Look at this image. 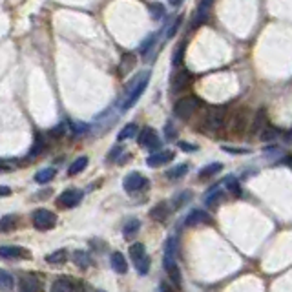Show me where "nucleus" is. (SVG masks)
Segmentation results:
<instances>
[{"label": "nucleus", "instance_id": "f3484780", "mask_svg": "<svg viewBox=\"0 0 292 292\" xmlns=\"http://www.w3.org/2000/svg\"><path fill=\"white\" fill-rule=\"evenodd\" d=\"M168 214H170V209L167 207V203L155 205L154 209L150 210V217H152L154 221H159V223H163V221L167 219Z\"/></svg>", "mask_w": 292, "mask_h": 292}, {"label": "nucleus", "instance_id": "b1692460", "mask_svg": "<svg viewBox=\"0 0 292 292\" xmlns=\"http://www.w3.org/2000/svg\"><path fill=\"white\" fill-rule=\"evenodd\" d=\"M86 165H88V157H77L75 161L72 163V167L68 168V175H77V173H81L86 168Z\"/></svg>", "mask_w": 292, "mask_h": 292}, {"label": "nucleus", "instance_id": "1a4fd4ad", "mask_svg": "<svg viewBox=\"0 0 292 292\" xmlns=\"http://www.w3.org/2000/svg\"><path fill=\"white\" fill-rule=\"evenodd\" d=\"M163 265H165V270H167L168 278H170V280H172L177 287H181V270H179L177 263H175L173 256H167V254H165Z\"/></svg>", "mask_w": 292, "mask_h": 292}, {"label": "nucleus", "instance_id": "e433bc0d", "mask_svg": "<svg viewBox=\"0 0 292 292\" xmlns=\"http://www.w3.org/2000/svg\"><path fill=\"white\" fill-rule=\"evenodd\" d=\"M183 53H185V44H181V46L177 48V51H175V55H173V60H172L173 66L181 64V60H183Z\"/></svg>", "mask_w": 292, "mask_h": 292}, {"label": "nucleus", "instance_id": "c9c22d12", "mask_svg": "<svg viewBox=\"0 0 292 292\" xmlns=\"http://www.w3.org/2000/svg\"><path fill=\"white\" fill-rule=\"evenodd\" d=\"M44 150V141H42L41 137H37V141L33 143V148H31V152H30V155L31 157H35V155H39Z\"/></svg>", "mask_w": 292, "mask_h": 292}, {"label": "nucleus", "instance_id": "412c9836", "mask_svg": "<svg viewBox=\"0 0 292 292\" xmlns=\"http://www.w3.org/2000/svg\"><path fill=\"white\" fill-rule=\"evenodd\" d=\"M130 257L131 261H133V265L135 263H139L141 259H144L146 257V249H144L143 243H133L130 247Z\"/></svg>", "mask_w": 292, "mask_h": 292}, {"label": "nucleus", "instance_id": "79ce46f5", "mask_svg": "<svg viewBox=\"0 0 292 292\" xmlns=\"http://www.w3.org/2000/svg\"><path fill=\"white\" fill-rule=\"evenodd\" d=\"M225 150L227 152H234V154H247L249 150H236V148H228V146H225Z\"/></svg>", "mask_w": 292, "mask_h": 292}, {"label": "nucleus", "instance_id": "37998d69", "mask_svg": "<svg viewBox=\"0 0 292 292\" xmlns=\"http://www.w3.org/2000/svg\"><path fill=\"white\" fill-rule=\"evenodd\" d=\"M9 194H11V192H9V188H7V186H2V196L6 197V196H9Z\"/></svg>", "mask_w": 292, "mask_h": 292}, {"label": "nucleus", "instance_id": "6ab92c4d", "mask_svg": "<svg viewBox=\"0 0 292 292\" xmlns=\"http://www.w3.org/2000/svg\"><path fill=\"white\" fill-rule=\"evenodd\" d=\"M139 228H141V221L133 217V219H130L125 225V227H123V236H125L126 239L135 238V236H137V232H139Z\"/></svg>", "mask_w": 292, "mask_h": 292}, {"label": "nucleus", "instance_id": "f257e3e1", "mask_svg": "<svg viewBox=\"0 0 292 292\" xmlns=\"http://www.w3.org/2000/svg\"><path fill=\"white\" fill-rule=\"evenodd\" d=\"M199 106H201V101H199L197 97H183V99H179V101L175 102L173 114H175V117H179V119L186 121L196 114Z\"/></svg>", "mask_w": 292, "mask_h": 292}, {"label": "nucleus", "instance_id": "393cba45", "mask_svg": "<svg viewBox=\"0 0 292 292\" xmlns=\"http://www.w3.org/2000/svg\"><path fill=\"white\" fill-rule=\"evenodd\" d=\"M72 259L79 268H88L89 267V256L84 250H75L72 254Z\"/></svg>", "mask_w": 292, "mask_h": 292}, {"label": "nucleus", "instance_id": "aec40b11", "mask_svg": "<svg viewBox=\"0 0 292 292\" xmlns=\"http://www.w3.org/2000/svg\"><path fill=\"white\" fill-rule=\"evenodd\" d=\"M57 175V170L55 168H42L35 173V181L39 185H44V183H49L51 179Z\"/></svg>", "mask_w": 292, "mask_h": 292}, {"label": "nucleus", "instance_id": "4468645a", "mask_svg": "<svg viewBox=\"0 0 292 292\" xmlns=\"http://www.w3.org/2000/svg\"><path fill=\"white\" fill-rule=\"evenodd\" d=\"M110 261H112V268L117 274H126L128 272V261H126V257L121 252H114L112 257H110Z\"/></svg>", "mask_w": 292, "mask_h": 292}, {"label": "nucleus", "instance_id": "ddd939ff", "mask_svg": "<svg viewBox=\"0 0 292 292\" xmlns=\"http://www.w3.org/2000/svg\"><path fill=\"white\" fill-rule=\"evenodd\" d=\"M18 289L22 292H39L42 291V283L41 280H37L33 276H24L18 283Z\"/></svg>", "mask_w": 292, "mask_h": 292}, {"label": "nucleus", "instance_id": "423d86ee", "mask_svg": "<svg viewBox=\"0 0 292 292\" xmlns=\"http://www.w3.org/2000/svg\"><path fill=\"white\" fill-rule=\"evenodd\" d=\"M83 201V192L81 190H64L57 197V203L60 207H64V209H72V207H77L79 203Z\"/></svg>", "mask_w": 292, "mask_h": 292}, {"label": "nucleus", "instance_id": "4be33fe9", "mask_svg": "<svg viewBox=\"0 0 292 292\" xmlns=\"http://www.w3.org/2000/svg\"><path fill=\"white\" fill-rule=\"evenodd\" d=\"M46 261H48L49 265H62V263L68 261V252H66L64 249L51 252V254L46 256Z\"/></svg>", "mask_w": 292, "mask_h": 292}, {"label": "nucleus", "instance_id": "39448f33", "mask_svg": "<svg viewBox=\"0 0 292 292\" xmlns=\"http://www.w3.org/2000/svg\"><path fill=\"white\" fill-rule=\"evenodd\" d=\"M148 83H150V72H146V73H143V77L139 79L137 81V84L133 86V88L130 89V95H128V99L125 101V110H128V108H131L135 102L139 101V97L143 95V91L146 89V86H148Z\"/></svg>", "mask_w": 292, "mask_h": 292}, {"label": "nucleus", "instance_id": "a878e982", "mask_svg": "<svg viewBox=\"0 0 292 292\" xmlns=\"http://www.w3.org/2000/svg\"><path fill=\"white\" fill-rule=\"evenodd\" d=\"M192 199V192H188V190H185V192H181L179 196H175L173 197V201H172V209H175V210H179L181 207H185L188 201Z\"/></svg>", "mask_w": 292, "mask_h": 292}, {"label": "nucleus", "instance_id": "dca6fc26", "mask_svg": "<svg viewBox=\"0 0 292 292\" xmlns=\"http://www.w3.org/2000/svg\"><path fill=\"white\" fill-rule=\"evenodd\" d=\"M221 199H223V192H221L219 186H212L209 192H207V196H205V205L207 207H217V203H219Z\"/></svg>", "mask_w": 292, "mask_h": 292}, {"label": "nucleus", "instance_id": "9b49d317", "mask_svg": "<svg viewBox=\"0 0 292 292\" xmlns=\"http://www.w3.org/2000/svg\"><path fill=\"white\" fill-rule=\"evenodd\" d=\"M123 186H125L126 192H137L144 186V177L139 172H131L125 177Z\"/></svg>", "mask_w": 292, "mask_h": 292}, {"label": "nucleus", "instance_id": "7ed1b4c3", "mask_svg": "<svg viewBox=\"0 0 292 292\" xmlns=\"http://www.w3.org/2000/svg\"><path fill=\"white\" fill-rule=\"evenodd\" d=\"M137 141L141 146H144V148L150 150V152H157V150H161V146H163L161 139L157 135V131H155L154 128H150V126H146V128H143V130L139 131Z\"/></svg>", "mask_w": 292, "mask_h": 292}, {"label": "nucleus", "instance_id": "a18cd8bd", "mask_svg": "<svg viewBox=\"0 0 292 292\" xmlns=\"http://www.w3.org/2000/svg\"><path fill=\"white\" fill-rule=\"evenodd\" d=\"M285 139H287V141H292V128L289 130V133L285 135Z\"/></svg>", "mask_w": 292, "mask_h": 292}, {"label": "nucleus", "instance_id": "cd10ccee", "mask_svg": "<svg viewBox=\"0 0 292 292\" xmlns=\"http://www.w3.org/2000/svg\"><path fill=\"white\" fill-rule=\"evenodd\" d=\"M0 287H2L4 291L15 287V280H13V276L9 274V272H6V270H2V272H0Z\"/></svg>", "mask_w": 292, "mask_h": 292}, {"label": "nucleus", "instance_id": "7c9ffc66", "mask_svg": "<svg viewBox=\"0 0 292 292\" xmlns=\"http://www.w3.org/2000/svg\"><path fill=\"white\" fill-rule=\"evenodd\" d=\"M135 64V57L133 55H125L123 57V64H121V73H126L128 70H131Z\"/></svg>", "mask_w": 292, "mask_h": 292}, {"label": "nucleus", "instance_id": "c85d7f7f", "mask_svg": "<svg viewBox=\"0 0 292 292\" xmlns=\"http://www.w3.org/2000/svg\"><path fill=\"white\" fill-rule=\"evenodd\" d=\"M186 172H188V165H179V167L172 168V170H168L167 175L170 179H181Z\"/></svg>", "mask_w": 292, "mask_h": 292}, {"label": "nucleus", "instance_id": "ea45409f", "mask_svg": "<svg viewBox=\"0 0 292 292\" xmlns=\"http://www.w3.org/2000/svg\"><path fill=\"white\" fill-rule=\"evenodd\" d=\"M121 152H123V148H121V146H115V148L112 150V152H110V154H108V161H112V159H114V157H117V155H119Z\"/></svg>", "mask_w": 292, "mask_h": 292}, {"label": "nucleus", "instance_id": "f8f14e48", "mask_svg": "<svg viewBox=\"0 0 292 292\" xmlns=\"http://www.w3.org/2000/svg\"><path fill=\"white\" fill-rule=\"evenodd\" d=\"M192 81V73L188 72V70H181V72H177L175 75L172 77V91H183V89L190 84Z\"/></svg>", "mask_w": 292, "mask_h": 292}, {"label": "nucleus", "instance_id": "20e7f679", "mask_svg": "<svg viewBox=\"0 0 292 292\" xmlns=\"http://www.w3.org/2000/svg\"><path fill=\"white\" fill-rule=\"evenodd\" d=\"M228 119V108L227 106H215L210 108L207 115V126L210 130H221Z\"/></svg>", "mask_w": 292, "mask_h": 292}, {"label": "nucleus", "instance_id": "4c0bfd02", "mask_svg": "<svg viewBox=\"0 0 292 292\" xmlns=\"http://www.w3.org/2000/svg\"><path fill=\"white\" fill-rule=\"evenodd\" d=\"M181 22H183V17L179 15V17L175 18V22H173V24L170 26V28H168V33H167V35H168V37H173V35H175V33H177V30H179V26H181Z\"/></svg>", "mask_w": 292, "mask_h": 292}, {"label": "nucleus", "instance_id": "9d476101", "mask_svg": "<svg viewBox=\"0 0 292 292\" xmlns=\"http://www.w3.org/2000/svg\"><path fill=\"white\" fill-rule=\"evenodd\" d=\"M185 223L188 227H194V225H210L212 223V215L205 210H192L190 214L186 215Z\"/></svg>", "mask_w": 292, "mask_h": 292}, {"label": "nucleus", "instance_id": "58836bf2", "mask_svg": "<svg viewBox=\"0 0 292 292\" xmlns=\"http://www.w3.org/2000/svg\"><path fill=\"white\" fill-rule=\"evenodd\" d=\"M155 42V37L152 35V37H148V39H146V41L143 42V46H141V53L143 55H146L150 51V49H152V44H154Z\"/></svg>", "mask_w": 292, "mask_h": 292}, {"label": "nucleus", "instance_id": "c756f323", "mask_svg": "<svg viewBox=\"0 0 292 292\" xmlns=\"http://www.w3.org/2000/svg\"><path fill=\"white\" fill-rule=\"evenodd\" d=\"M280 135V130L278 128H274V126H267L265 130L259 133V137H261V141H272V139H276Z\"/></svg>", "mask_w": 292, "mask_h": 292}, {"label": "nucleus", "instance_id": "bb28decb", "mask_svg": "<svg viewBox=\"0 0 292 292\" xmlns=\"http://www.w3.org/2000/svg\"><path fill=\"white\" fill-rule=\"evenodd\" d=\"M137 133V125H133V123H130V125H126L123 130L119 131V141H125V139H130L133 137Z\"/></svg>", "mask_w": 292, "mask_h": 292}, {"label": "nucleus", "instance_id": "c03bdc74", "mask_svg": "<svg viewBox=\"0 0 292 292\" xmlns=\"http://www.w3.org/2000/svg\"><path fill=\"white\" fill-rule=\"evenodd\" d=\"M181 2H183V0H170V4H172V6H179Z\"/></svg>", "mask_w": 292, "mask_h": 292}, {"label": "nucleus", "instance_id": "a211bd4d", "mask_svg": "<svg viewBox=\"0 0 292 292\" xmlns=\"http://www.w3.org/2000/svg\"><path fill=\"white\" fill-rule=\"evenodd\" d=\"M267 121H268L267 119V114H265L263 110H259V112L256 114V117H254V125H252V133H254V135L261 133V131L268 126Z\"/></svg>", "mask_w": 292, "mask_h": 292}, {"label": "nucleus", "instance_id": "f03ea898", "mask_svg": "<svg viewBox=\"0 0 292 292\" xmlns=\"http://www.w3.org/2000/svg\"><path fill=\"white\" fill-rule=\"evenodd\" d=\"M31 221L37 230H51L57 225V215L46 209H39L31 214Z\"/></svg>", "mask_w": 292, "mask_h": 292}, {"label": "nucleus", "instance_id": "2f4dec72", "mask_svg": "<svg viewBox=\"0 0 292 292\" xmlns=\"http://www.w3.org/2000/svg\"><path fill=\"white\" fill-rule=\"evenodd\" d=\"M15 219H17V215H4V217H2V223H0L2 232H7V230L15 225Z\"/></svg>", "mask_w": 292, "mask_h": 292}, {"label": "nucleus", "instance_id": "72a5a7b5", "mask_svg": "<svg viewBox=\"0 0 292 292\" xmlns=\"http://www.w3.org/2000/svg\"><path fill=\"white\" fill-rule=\"evenodd\" d=\"M150 15H152L154 20L163 18V15H165V7H163L161 4H152V6H150Z\"/></svg>", "mask_w": 292, "mask_h": 292}, {"label": "nucleus", "instance_id": "f704fd0d", "mask_svg": "<svg viewBox=\"0 0 292 292\" xmlns=\"http://www.w3.org/2000/svg\"><path fill=\"white\" fill-rule=\"evenodd\" d=\"M227 186H228V190H230V192H234V194H236V196H239V194H241V188H239L238 179H236V177H232V175H230V177L227 179Z\"/></svg>", "mask_w": 292, "mask_h": 292}, {"label": "nucleus", "instance_id": "0eeeda50", "mask_svg": "<svg viewBox=\"0 0 292 292\" xmlns=\"http://www.w3.org/2000/svg\"><path fill=\"white\" fill-rule=\"evenodd\" d=\"M0 256L4 259H30L31 254L22 247H15V245H4L0 249Z\"/></svg>", "mask_w": 292, "mask_h": 292}, {"label": "nucleus", "instance_id": "6e6552de", "mask_svg": "<svg viewBox=\"0 0 292 292\" xmlns=\"http://www.w3.org/2000/svg\"><path fill=\"white\" fill-rule=\"evenodd\" d=\"M175 154H173L172 150H157L155 154H152L148 157V167L152 168H157V167H163V165H167V163H172Z\"/></svg>", "mask_w": 292, "mask_h": 292}, {"label": "nucleus", "instance_id": "473e14b6", "mask_svg": "<svg viewBox=\"0 0 292 292\" xmlns=\"http://www.w3.org/2000/svg\"><path fill=\"white\" fill-rule=\"evenodd\" d=\"M135 268H137V272L141 276L148 274V270H150V257L146 256L144 259H141L139 263H135Z\"/></svg>", "mask_w": 292, "mask_h": 292}, {"label": "nucleus", "instance_id": "a19ab883", "mask_svg": "<svg viewBox=\"0 0 292 292\" xmlns=\"http://www.w3.org/2000/svg\"><path fill=\"white\" fill-rule=\"evenodd\" d=\"M179 148H183L185 152H196V146L194 144H188V143H179Z\"/></svg>", "mask_w": 292, "mask_h": 292}, {"label": "nucleus", "instance_id": "5701e85b", "mask_svg": "<svg viewBox=\"0 0 292 292\" xmlns=\"http://www.w3.org/2000/svg\"><path fill=\"white\" fill-rule=\"evenodd\" d=\"M221 170H223V165H221V163H210V165H207L205 168L199 170V177L201 179L212 177V175H215V173L221 172Z\"/></svg>", "mask_w": 292, "mask_h": 292}, {"label": "nucleus", "instance_id": "2eb2a0df", "mask_svg": "<svg viewBox=\"0 0 292 292\" xmlns=\"http://www.w3.org/2000/svg\"><path fill=\"white\" fill-rule=\"evenodd\" d=\"M73 289H81L79 285H75L73 278H59V280L51 285V291L53 292H70V291H73Z\"/></svg>", "mask_w": 292, "mask_h": 292}]
</instances>
